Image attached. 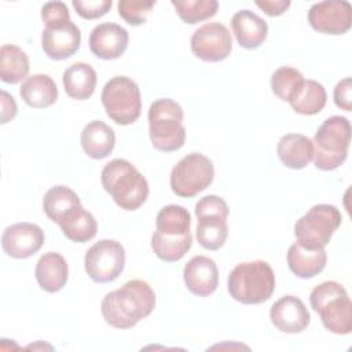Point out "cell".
Segmentation results:
<instances>
[{"mask_svg": "<svg viewBox=\"0 0 352 352\" xmlns=\"http://www.w3.org/2000/svg\"><path fill=\"white\" fill-rule=\"evenodd\" d=\"M170 4L175 7L179 18L188 25L212 18L219 8L216 0H172Z\"/></svg>", "mask_w": 352, "mask_h": 352, "instance_id": "d6a6232c", "label": "cell"}, {"mask_svg": "<svg viewBox=\"0 0 352 352\" xmlns=\"http://www.w3.org/2000/svg\"><path fill=\"white\" fill-rule=\"evenodd\" d=\"M351 142V122L346 117L331 116L323 121L314 136V162L320 170H333L341 166Z\"/></svg>", "mask_w": 352, "mask_h": 352, "instance_id": "52a82bcc", "label": "cell"}, {"mask_svg": "<svg viewBox=\"0 0 352 352\" xmlns=\"http://www.w3.org/2000/svg\"><path fill=\"white\" fill-rule=\"evenodd\" d=\"M280 162L290 169H302L314 160V143L301 133H286L276 144Z\"/></svg>", "mask_w": 352, "mask_h": 352, "instance_id": "ffe728a7", "label": "cell"}, {"mask_svg": "<svg viewBox=\"0 0 352 352\" xmlns=\"http://www.w3.org/2000/svg\"><path fill=\"white\" fill-rule=\"evenodd\" d=\"M231 33L220 22H208L198 28L191 36V51L201 60H224L231 54Z\"/></svg>", "mask_w": 352, "mask_h": 352, "instance_id": "7c38bea8", "label": "cell"}, {"mask_svg": "<svg viewBox=\"0 0 352 352\" xmlns=\"http://www.w3.org/2000/svg\"><path fill=\"white\" fill-rule=\"evenodd\" d=\"M327 95L324 87L316 80H305L296 98L290 100L292 109L302 116H315L326 106Z\"/></svg>", "mask_w": 352, "mask_h": 352, "instance_id": "f546056e", "label": "cell"}, {"mask_svg": "<svg viewBox=\"0 0 352 352\" xmlns=\"http://www.w3.org/2000/svg\"><path fill=\"white\" fill-rule=\"evenodd\" d=\"M103 188L124 210L139 209L148 197L146 177L129 161L116 158L107 162L100 173Z\"/></svg>", "mask_w": 352, "mask_h": 352, "instance_id": "3957f363", "label": "cell"}, {"mask_svg": "<svg viewBox=\"0 0 352 352\" xmlns=\"http://www.w3.org/2000/svg\"><path fill=\"white\" fill-rule=\"evenodd\" d=\"M155 1H136V0H120L117 4L120 16L131 26H140L146 23L148 14L151 12Z\"/></svg>", "mask_w": 352, "mask_h": 352, "instance_id": "836d02e7", "label": "cell"}, {"mask_svg": "<svg viewBox=\"0 0 352 352\" xmlns=\"http://www.w3.org/2000/svg\"><path fill=\"white\" fill-rule=\"evenodd\" d=\"M304 76L294 67H278L271 77V89L283 102H290L296 98L304 85Z\"/></svg>", "mask_w": 352, "mask_h": 352, "instance_id": "1f68e13d", "label": "cell"}, {"mask_svg": "<svg viewBox=\"0 0 352 352\" xmlns=\"http://www.w3.org/2000/svg\"><path fill=\"white\" fill-rule=\"evenodd\" d=\"M340 210L330 204L314 205L294 224L297 243L309 250L324 249L334 231L341 226Z\"/></svg>", "mask_w": 352, "mask_h": 352, "instance_id": "ba28073f", "label": "cell"}, {"mask_svg": "<svg viewBox=\"0 0 352 352\" xmlns=\"http://www.w3.org/2000/svg\"><path fill=\"white\" fill-rule=\"evenodd\" d=\"M206 214H217L227 219L230 214L227 202L217 195H205L195 205V216L201 217Z\"/></svg>", "mask_w": 352, "mask_h": 352, "instance_id": "d590c367", "label": "cell"}, {"mask_svg": "<svg viewBox=\"0 0 352 352\" xmlns=\"http://www.w3.org/2000/svg\"><path fill=\"white\" fill-rule=\"evenodd\" d=\"M256 6L270 16H279L290 7V1L289 0H264V1H256Z\"/></svg>", "mask_w": 352, "mask_h": 352, "instance_id": "74e56055", "label": "cell"}, {"mask_svg": "<svg viewBox=\"0 0 352 352\" xmlns=\"http://www.w3.org/2000/svg\"><path fill=\"white\" fill-rule=\"evenodd\" d=\"M311 28L323 34H344L351 29L352 7L348 1L327 0L312 4L308 11Z\"/></svg>", "mask_w": 352, "mask_h": 352, "instance_id": "4fadbf2b", "label": "cell"}, {"mask_svg": "<svg viewBox=\"0 0 352 352\" xmlns=\"http://www.w3.org/2000/svg\"><path fill=\"white\" fill-rule=\"evenodd\" d=\"M230 296L246 305L265 302L275 290V274L267 261L256 260L238 264L228 275Z\"/></svg>", "mask_w": 352, "mask_h": 352, "instance_id": "277c9868", "label": "cell"}, {"mask_svg": "<svg viewBox=\"0 0 352 352\" xmlns=\"http://www.w3.org/2000/svg\"><path fill=\"white\" fill-rule=\"evenodd\" d=\"M191 216L184 206L166 205L161 208L155 219V231L166 236H183L190 234Z\"/></svg>", "mask_w": 352, "mask_h": 352, "instance_id": "83f0119b", "label": "cell"}, {"mask_svg": "<svg viewBox=\"0 0 352 352\" xmlns=\"http://www.w3.org/2000/svg\"><path fill=\"white\" fill-rule=\"evenodd\" d=\"M111 0H73L72 6L84 19H98L111 8Z\"/></svg>", "mask_w": 352, "mask_h": 352, "instance_id": "e575fe53", "label": "cell"}, {"mask_svg": "<svg viewBox=\"0 0 352 352\" xmlns=\"http://www.w3.org/2000/svg\"><path fill=\"white\" fill-rule=\"evenodd\" d=\"M59 227L63 232V235L70 239L72 242L84 243L95 238L98 232V223L94 217V214L82 208V205H78L73 208L70 212H67L60 220Z\"/></svg>", "mask_w": 352, "mask_h": 352, "instance_id": "d4e9b609", "label": "cell"}, {"mask_svg": "<svg viewBox=\"0 0 352 352\" xmlns=\"http://www.w3.org/2000/svg\"><path fill=\"white\" fill-rule=\"evenodd\" d=\"M231 28L238 44L246 50L260 47L268 34L267 22L250 10H241L231 18Z\"/></svg>", "mask_w": 352, "mask_h": 352, "instance_id": "ac0fdd59", "label": "cell"}, {"mask_svg": "<svg viewBox=\"0 0 352 352\" xmlns=\"http://www.w3.org/2000/svg\"><path fill=\"white\" fill-rule=\"evenodd\" d=\"M192 245L191 232L183 236H166L157 231L151 235V249L165 263H175L184 257Z\"/></svg>", "mask_w": 352, "mask_h": 352, "instance_id": "4dcf8cb0", "label": "cell"}, {"mask_svg": "<svg viewBox=\"0 0 352 352\" xmlns=\"http://www.w3.org/2000/svg\"><path fill=\"white\" fill-rule=\"evenodd\" d=\"M270 319L272 324L282 333L296 334L304 331L311 315L305 304L296 296H283L275 301L270 309Z\"/></svg>", "mask_w": 352, "mask_h": 352, "instance_id": "9a60e30c", "label": "cell"}, {"mask_svg": "<svg viewBox=\"0 0 352 352\" xmlns=\"http://www.w3.org/2000/svg\"><path fill=\"white\" fill-rule=\"evenodd\" d=\"M129 41L126 29L117 23L104 22L96 25L89 34V50L91 52L104 60H113L120 58Z\"/></svg>", "mask_w": 352, "mask_h": 352, "instance_id": "2e32d148", "label": "cell"}, {"mask_svg": "<svg viewBox=\"0 0 352 352\" xmlns=\"http://www.w3.org/2000/svg\"><path fill=\"white\" fill-rule=\"evenodd\" d=\"M213 177V162L201 153H190L173 166L169 183L177 197L191 198L208 188Z\"/></svg>", "mask_w": 352, "mask_h": 352, "instance_id": "30bf717a", "label": "cell"}, {"mask_svg": "<svg viewBox=\"0 0 352 352\" xmlns=\"http://www.w3.org/2000/svg\"><path fill=\"white\" fill-rule=\"evenodd\" d=\"M197 239L199 245L208 250L220 249L228 236L227 219L217 214H206L197 217Z\"/></svg>", "mask_w": 352, "mask_h": 352, "instance_id": "f1b7e54d", "label": "cell"}, {"mask_svg": "<svg viewBox=\"0 0 352 352\" xmlns=\"http://www.w3.org/2000/svg\"><path fill=\"white\" fill-rule=\"evenodd\" d=\"M44 239V231L37 224L22 221L3 231L1 248L12 258H28L41 249Z\"/></svg>", "mask_w": 352, "mask_h": 352, "instance_id": "5bb4252c", "label": "cell"}, {"mask_svg": "<svg viewBox=\"0 0 352 352\" xmlns=\"http://www.w3.org/2000/svg\"><path fill=\"white\" fill-rule=\"evenodd\" d=\"M154 307L155 293L151 286L142 279H132L103 297L100 312L107 324L124 330L147 318Z\"/></svg>", "mask_w": 352, "mask_h": 352, "instance_id": "6da1fadb", "label": "cell"}, {"mask_svg": "<svg viewBox=\"0 0 352 352\" xmlns=\"http://www.w3.org/2000/svg\"><path fill=\"white\" fill-rule=\"evenodd\" d=\"M183 279L190 293L198 297H208L217 289L219 270L212 258L194 256L183 268Z\"/></svg>", "mask_w": 352, "mask_h": 352, "instance_id": "e0dca14e", "label": "cell"}, {"mask_svg": "<svg viewBox=\"0 0 352 352\" xmlns=\"http://www.w3.org/2000/svg\"><path fill=\"white\" fill-rule=\"evenodd\" d=\"M124 265V246L114 239H100L87 250L84 258L85 272L96 283L116 280L121 275Z\"/></svg>", "mask_w": 352, "mask_h": 352, "instance_id": "8fae6325", "label": "cell"}, {"mask_svg": "<svg viewBox=\"0 0 352 352\" xmlns=\"http://www.w3.org/2000/svg\"><path fill=\"white\" fill-rule=\"evenodd\" d=\"M148 136L155 150L172 153L183 147L186 142V128L183 125L182 106L162 98L151 103L148 109Z\"/></svg>", "mask_w": 352, "mask_h": 352, "instance_id": "5b68a950", "label": "cell"}, {"mask_svg": "<svg viewBox=\"0 0 352 352\" xmlns=\"http://www.w3.org/2000/svg\"><path fill=\"white\" fill-rule=\"evenodd\" d=\"M16 103L14 98L7 94L6 91H1V124H7L16 116Z\"/></svg>", "mask_w": 352, "mask_h": 352, "instance_id": "f35d334b", "label": "cell"}, {"mask_svg": "<svg viewBox=\"0 0 352 352\" xmlns=\"http://www.w3.org/2000/svg\"><path fill=\"white\" fill-rule=\"evenodd\" d=\"M100 99L107 117L118 125H131L140 117V89L129 77L116 76L110 78L102 89Z\"/></svg>", "mask_w": 352, "mask_h": 352, "instance_id": "9c48e42d", "label": "cell"}, {"mask_svg": "<svg viewBox=\"0 0 352 352\" xmlns=\"http://www.w3.org/2000/svg\"><path fill=\"white\" fill-rule=\"evenodd\" d=\"M309 302L329 331L340 336L351 333L352 302L346 290L338 282L326 280L315 286Z\"/></svg>", "mask_w": 352, "mask_h": 352, "instance_id": "8992f818", "label": "cell"}, {"mask_svg": "<svg viewBox=\"0 0 352 352\" xmlns=\"http://www.w3.org/2000/svg\"><path fill=\"white\" fill-rule=\"evenodd\" d=\"M29 59L18 45L4 44L0 48V78L7 84H16L29 73Z\"/></svg>", "mask_w": 352, "mask_h": 352, "instance_id": "484cf974", "label": "cell"}, {"mask_svg": "<svg viewBox=\"0 0 352 352\" xmlns=\"http://www.w3.org/2000/svg\"><path fill=\"white\" fill-rule=\"evenodd\" d=\"M327 261L324 249L309 250L300 246L297 242L290 245L287 250V265L290 271L302 279H309L319 275Z\"/></svg>", "mask_w": 352, "mask_h": 352, "instance_id": "603a6c76", "label": "cell"}, {"mask_svg": "<svg viewBox=\"0 0 352 352\" xmlns=\"http://www.w3.org/2000/svg\"><path fill=\"white\" fill-rule=\"evenodd\" d=\"M45 25L41 34V48L52 60H63L77 52L81 32L72 22L67 6L63 1H48L41 8Z\"/></svg>", "mask_w": 352, "mask_h": 352, "instance_id": "7a4b0ae2", "label": "cell"}, {"mask_svg": "<svg viewBox=\"0 0 352 352\" xmlns=\"http://www.w3.org/2000/svg\"><path fill=\"white\" fill-rule=\"evenodd\" d=\"M80 142L88 157L94 160H103L114 150L116 133L107 124L95 120L82 128Z\"/></svg>", "mask_w": 352, "mask_h": 352, "instance_id": "44dd1931", "label": "cell"}, {"mask_svg": "<svg viewBox=\"0 0 352 352\" xmlns=\"http://www.w3.org/2000/svg\"><path fill=\"white\" fill-rule=\"evenodd\" d=\"M19 95L28 106L33 109H45L58 100V88L50 76L33 74L22 82Z\"/></svg>", "mask_w": 352, "mask_h": 352, "instance_id": "cb8c5ba5", "label": "cell"}, {"mask_svg": "<svg viewBox=\"0 0 352 352\" xmlns=\"http://www.w3.org/2000/svg\"><path fill=\"white\" fill-rule=\"evenodd\" d=\"M334 103L337 107L345 111L352 110V80L351 77H345L338 81L334 88Z\"/></svg>", "mask_w": 352, "mask_h": 352, "instance_id": "8d00e7d4", "label": "cell"}, {"mask_svg": "<svg viewBox=\"0 0 352 352\" xmlns=\"http://www.w3.org/2000/svg\"><path fill=\"white\" fill-rule=\"evenodd\" d=\"M38 286L47 293H56L63 289L69 278V267L65 257L56 252L44 253L34 268Z\"/></svg>", "mask_w": 352, "mask_h": 352, "instance_id": "d6986e66", "label": "cell"}, {"mask_svg": "<svg viewBox=\"0 0 352 352\" xmlns=\"http://www.w3.org/2000/svg\"><path fill=\"white\" fill-rule=\"evenodd\" d=\"M81 205L78 195L67 186L58 184L51 187L43 198V210L50 220L59 223V220L73 208Z\"/></svg>", "mask_w": 352, "mask_h": 352, "instance_id": "4316f807", "label": "cell"}, {"mask_svg": "<svg viewBox=\"0 0 352 352\" xmlns=\"http://www.w3.org/2000/svg\"><path fill=\"white\" fill-rule=\"evenodd\" d=\"M96 72L85 62H76L63 72L62 82L65 92L76 100H85L92 96L96 87Z\"/></svg>", "mask_w": 352, "mask_h": 352, "instance_id": "7402d4cb", "label": "cell"}]
</instances>
